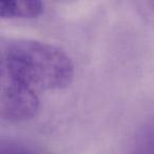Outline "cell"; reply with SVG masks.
<instances>
[{
    "label": "cell",
    "mask_w": 154,
    "mask_h": 154,
    "mask_svg": "<svg viewBox=\"0 0 154 154\" xmlns=\"http://www.w3.org/2000/svg\"><path fill=\"white\" fill-rule=\"evenodd\" d=\"M1 80L38 94L66 89L74 78V64L62 49L45 41L5 38L0 43Z\"/></svg>",
    "instance_id": "cell-1"
},
{
    "label": "cell",
    "mask_w": 154,
    "mask_h": 154,
    "mask_svg": "<svg viewBox=\"0 0 154 154\" xmlns=\"http://www.w3.org/2000/svg\"><path fill=\"white\" fill-rule=\"evenodd\" d=\"M45 5L41 1H1L0 17L3 19H30L43 13Z\"/></svg>",
    "instance_id": "cell-2"
},
{
    "label": "cell",
    "mask_w": 154,
    "mask_h": 154,
    "mask_svg": "<svg viewBox=\"0 0 154 154\" xmlns=\"http://www.w3.org/2000/svg\"><path fill=\"white\" fill-rule=\"evenodd\" d=\"M131 154H154V124L146 125L137 133Z\"/></svg>",
    "instance_id": "cell-3"
}]
</instances>
